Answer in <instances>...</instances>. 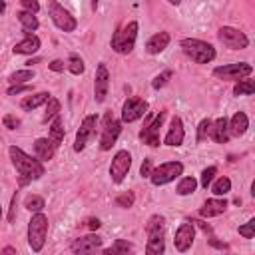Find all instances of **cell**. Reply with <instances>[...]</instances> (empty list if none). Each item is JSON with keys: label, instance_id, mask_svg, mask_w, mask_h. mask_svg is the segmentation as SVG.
I'll list each match as a JSON object with an SVG mask.
<instances>
[{"label": "cell", "instance_id": "cell-21", "mask_svg": "<svg viewBox=\"0 0 255 255\" xmlns=\"http://www.w3.org/2000/svg\"><path fill=\"white\" fill-rule=\"evenodd\" d=\"M247 128H249V120H247V116L243 114V112H237L229 122H227V129H229V133L231 135H243L245 131H247Z\"/></svg>", "mask_w": 255, "mask_h": 255}, {"label": "cell", "instance_id": "cell-43", "mask_svg": "<svg viewBox=\"0 0 255 255\" xmlns=\"http://www.w3.org/2000/svg\"><path fill=\"white\" fill-rule=\"evenodd\" d=\"M4 126H6L8 129H16V128L20 126V120L14 118V116H4Z\"/></svg>", "mask_w": 255, "mask_h": 255}, {"label": "cell", "instance_id": "cell-14", "mask_svg": "<svg viewBox=\"0 0 255 255\" xmlns=\"http://www.w3.org/2000/svg\"><path fill=\"white\" fill-rule=\"evenodd\" d=\"M96 124H98V116H86L78 133H76V143H74V149L76 151H82L86 147V143L90 141V137L94 135L96 131Z\"/></svg>", "mask_w": 255, "mask_h": 255}, {"label": "cell", "instance_id": "cell-29", "mask_svg": "<svg viewBox=\"0 0 255 255\" xmlns=\"http://www.w3.org/2000/svg\"><path fill=\"white\" fill-rule=\"evenodd\" d=\"M32 78H34V70H18V72H14L10 76V84L12 86H22Z\"/></svg>", "mask_w": 255, "mask_h": 255}, {"label": "cell", "instance_id": "cell-48", "mask_svg": "<svg viewBox=\"0 0 255 255\" xmlns=\"http://www.w3.org/2000/svg\"><path fill=\"white\" fill-rule=\"evenodd\" d=\"M0 255H16V249L8 245V247H4V249H2V253H0Z\"/></svg>", "mask_w": 255, "mask_h": 255}, {"label": "cell", "instance_id": "cell-31", "mask_svg": "<svg viewBox=\"0 0 255 255\" xmlns=\"http://www.w3.org/2000/svg\"><path fill=\"white\" fill-rule=\"evenodd\" d=\"M195 187H197V181H195L193 177H183V179L177 183V193H179V195H189V193L195 191Z\"/></svg>", "mask_w": 255, "mask_h": 255}, {"label": "cell", "instance_id": "cell-46", "mask_svg": "<svg viewBox=\"0 0 255 255\" xmlns=\"http://www.w3.org/2000/svg\"><path fill=\"white\" fill-rule=\"evenodd\" d=\"M16 201H18V193L12 197V207H10V215H8V219H10V221H14V219H16Z\"/></svg>", "mask_w": 255, "mask_h": 255}, {"label": "cell", "instance_id": "cell-41", "mask_svg": "<svg viewBox=\"0 0 255 255\" xmlns=\"http://www.w3.org/2000/svg\"><path fill=\"white\" fill-rule=\"evenodd\" d=\"M22 6H24V12H30V14H36L40 10V4L36 0H22Z\"/></svg>", "mask_w": 255, "mask_h": 255}, {"label": "cell", "instance_id": "cell-19", "mask_svg": "<svg viewBox=\"0 0 255 255\" xmlns=\"http://www.w3.org/2000/svg\"><path fill=\"white\" fill-rule=\"evenodd\" d=\"M225 209H227V201L219 199V197H213V199H207L203 203V207L199 209V215L201 217H215V215L223 213Z\"/></svg>", "mask_w": 255, "mask_h": 255}, {"label": "cell", "instance_id": "cell-35", "mask_svg": "<svg viewBox=\"0 0 255 255\" xmlns=\"http://www.w3.org/2000/svg\"><path fill=\"white\" fill-rule=\"evenodd\" d=\"M58 112H60V102H58L56 98H50V100L46 102V114H44V122H48V120L56 118V116H58Z\"/></svg>", "mask_w": 255, "mask_h": 255}, {"label": "cell", "instance_id": "cell-42", "mask_svg": "<svg viewBox=\"0 0 255 255\" xmlns=\"http://www.w3.org/2000/svg\"><path fill=\"white\" fill-rule=\"evenodd\" d=\"M151 171H153L151 159H149V157H145V159H143V163H141V169H139V173H141V177H149V175H151Z\"/></svg>", "mask_w": 255, "mask_h": 255}, {"label": "cell", "instance_id": "cell-8", "mask_svg": "<svg viewBox=\"0 0 255 255\" xmlns=\"http://www.w3.org/2000/svg\"><path fill=\"white\" fill-rule=\"evenodd\" d=\"M217 38H219V42H223V46H227V48H231V50H243V48L249 46L247 36H245L241 30L231 28V26H223V28H219Z\"/></svg>", "mask_w": 255, "mask_h": 255}, {"label": "cell", "instance_id": "cell-45", "mask_svg": "<svg viewBox=\"0 0 255 255\" xmlns=\"http://www.w3.org/2000/svg\"><path fill=\"white\" fill-rule=\"evenodd\" d=\"M48 66H50V70H54V72H62V70H64V62H62V60H54V62H50Z\"/></svg>", "mask_w": 255, "mask_h": 255}, {"label": "cell", "instance_id": "cell-39", "mask_svg": "<svg viewBox=\"0 0 255 255\" xmlns=\"http://www.w3.org/2000/svg\"><path fill=\"white\" fill-rule=\"evenodd\" d=\"M171 78V70H165V72H161L159 76H155L153 78V82H151V86L155 88V90H159V88H163L165 84H167V80Z\"/></svg>", "mask_w": 255, "mask_h": 255}, {"label": "cell", "instance_id": "cell-30", "mask_svg": "<svg viewBox=\"0 0 255 255\" xmlns=\"http://www.w3.org/2000/svg\"><path fill=\"white\" fill-rule=\"evenodd\" d=\"M24 207H26L28 211H32V213H42V209H44V199H42L40 195H28L26 201H24Z\"/></svg>", "mask_w": 255, "mask_h": 255}, {"label": "cell", "instance_id": "cell-23", "mask_svg": "<svg viewBox=\"0 0 255 255\" xmlns=\"http://www.w3.org/2000/svg\"><path fill=\"white\" fill-rule=\"evenodd\" d=\"M167 44H169V34L167 32H159V34H153L147 40L145 50H147V54H159V52H163L167 48Z\"/></svg>", "mask_w": 255, "mask_h": 255}, {"label": "cell", "instance_id": "cell-50", "mask_svg": "<svg viewBox=\"0 0 255 255\" xmlns=\"http://www.w3.org/2000/svg\"><path fill=\"white\" fill-rule=\"evenodd\" d=\"M102 255H112V251H110V249H106V251H104Z\"/></svg>", "mask_w": 255, "mask_h": 255}, {"label": "cell", "instance_id": "cell-32", "mask_svg": "<svg viewBox=\"0 0 255 255\" xmlns=\"http://www.w3.org/2000/svg\"><path fill=\"white\" fill-rule=\"evenodd\" d=\"M253 92H255V86H253L251 80H243V82L235 84V88H233V94L235 96H251Z\"/></svg>", "mask_w": 255, "mask_h": 255}, {"label": "cell", "instance_id": "cell-26", "mask_svg": "<svg viewBox=\"0 0 255 255\" xmlns=\"http://www.w3.org/2000/svg\"><path fill=\"white\" fill-rule=\"evenodd\" d=\"M62 139H64V128H62V118L60 116H56L54 118V122H52V126H50V141L58 147L60 143H62Z\"/></svg>", "mask_w": 255, "mask_h": 255}, {"label": "cell", "instance_id": "cell-7", "mask_svg": "<svg viewBox=\"0 0 255 255\" xmlns=\"http://www.w3.org/2000/svg\"><path fill=\"white\" fill-rule=\"evenodd\" d=\"M48 14H50L52 22H54L60 30H64V32H72V30H76V26H78L76 18H74L62 4H58V2H48Z\"/></svg>", "mask_w": 255, "mask_h": 255}, {"label": "cell", "instance_id": "cell-47", "mask_svg": "<svg viewBox=\"0 0 255 255\" xmlns=\"http://www.w3.org/2000/svg\"><path fill=\"white\" fill-rule=\"evenodd\" d=\"M102 223H100V219H88V227L90 229H98Z\"/></svg>", "mask_w": 255, "mask_h": 255}, {"label": "cell", "instance_id": "cell-24", "mask_svg": "<svg viewBox=\"0 0 255 255\" xmlns=\"http://www.w3.org/2000/svg\"><path fill=\"white\" fill-rule=\"evenodd\" d=\"M38 48H40L38 36L28 34L24 40H20V42L14 46V54H34V52H38Z\"/></svg>", "mask_w": 255, "mask_h": 255}, {"label": "cell", "instance_id": "cell-1", "mask_svg": "<svg viewBox=\"0 0 255 255\" xmlns=\"http://www.w3.org/2000/svg\"><path fill=\"white\" fill-rule=\"evenodd\" d=\"M8 151H10V159H12L14 167H16V171L20 175V185H26L30 181H36V179H40L44 175V165L40 163V159L24 153L16 145H12Z\"/></svg>", "mask_w": 255, "mask_h": 255}, {"label": "cell", "instance_id": "cell-4", "mask_svg": "<svg viewBox=\"0 0 255 255\" xmlns=\"http://www.w3.org/2000/svg\"><path fill=\"white\" fill-rule=\"evenodd\" d=\"M181 48L197 64H209L215 58V48L211 44L203 42V40H197V38H185V40H181Z\"/></svg>", "mask_w": 255, "mask_h": 255}, {"label": "cell", "instance_id": "cell-28", "mask_svg": "<svg viewBox=\"0 0 255 255\" xmlns=\"http://www.w3.org/2000/svg\"><path fill=\"white\" fill-rule=\"evenodd\" d=\"M18 20H20V24H22V28L26 32H34L38 28V18L34 14H30V12H24V10L18 12Z\"/></svg>", "mask_w": 255, "mask_h": 255}, {"label": "cell", "instance_id": "cell-15", "mask_svg": "<svg viewBox=\"0 0 255 255\" xmlns=\"http://www.w3.org/2000/svg\"><path fill=\"white\" fill-rule=\"evenodd\" d=\"M102 247V237L100 235H86V237H80L72 243V251L74 255H94L98 249Z\"/></svg>", "mask_w": 255, "mask_h": 255}, {"label": "cell", "instance_id": "cell-13", "mask_svg": "<svg viewBox=\"0 0 255 255\" xmlns=\"http://www.w3.org/2000/svg\"><path fill=\"white\" fill-rule=\"evenodd\" d=\"M145 112H147V102H143L139 98H129V100H126V104L122 108V122L131 124V122L143 118Z\"/></svg>", "mask_w": 255, "mask_h": 255}, {"label": "cell", "instance_id": "cell-10", "mask_svg": "<svg viewBox=\"0 0 255 255\" xmlns=\"http://www.w3.org/2000/svg\"><path fill=\"white\" fill-rule=\"evenodd\" d=\"M120 131H122V124H120L118 120H114L112 114L108 112V114L104 116V129H102V137H100V147H102L104 151L110 149V147L116 143Z\"/></svg>", "mask_w": 255, "mask_h": 255}, {"label": "cell", "instance_id": "cell-18", "mask_svg": "<svg viewBox=\"0 0 255 255\" xmlns=\"http://www.w3.org/2000/svg\"><path fill=\"white\" fill-rule=\"evenodd\" d=\"M183 135H185V131H183V124H181V120L175 116V118H171V124H169V129H167V133H165V145H181V141H183Z\"/></svg>", "mask_w": 255, "mask_h": 255}, {"label": "cell", "instance_id": "cell-37", "mask_svg": "<svg viewBox=\"0 0 255 255\" xmlns=\"http://www.w3.org/2000/svg\"><path fill=\"white\" fill-rule=\"evenodd\" d=\"M133 201H135V197H133L131 191H126V193H122V195L116 197V205L118 207H131Z\"/></svg>", "mask_w": 255, "mask_h": 255}, {"label": "cell", "instance_id": "cell-20", "mask_svg": "<svg viewBox=\"0 0 255 255\" xmlns=\"http://www.w3.org/2000/svg\"><path fill=\"white\" fill-rule=\"evenodd\" d=\"M34 151H36V157H38L40 161H48V159L54 157L56 145H54L50 139H46V137H38V139L34 141Z\"/></svg>", "mask_w": 255, "mask_h": 255}, {"label": "cell", "instance_id": "cell-27", "mask_svg": "<svg viewBox=\"0 0 255 255\" xmlns=\"http://www.w3.org/2000/svg\"><path fill=\"white\" fill-rule=\"evenodd\" d=\"M112 255H133V245L126 239H116L114 245L110 247Z\"/></svg>", "mask_w": 255, "mask_h": 255}, {"label": "cell", "instance_id": "cell-5", "mask_svg": "<svg viewBox=\"0 0 255 255\" xmlns=\"http://www.w3.org/2000/svg\"><path fill=\"white\" fill-rule=\"evenodd\" d=\"M135 38H137V22H128L122 30H118L112 38V48L118 54H129L135 46Z\"/></svg>", "mask_w": 255, "mask_h": 255}, {"label": "cell", "instance_id": "cell-3", "mask_svg": "<svg viewBox=\"0 0 255 255\" xmlns=\"http://www.w3.org/2000/svg\"><path fill=\"white\" fill-rule=\"evenodd\" d=\"M48 235V217L44 213H34L28 223V245L34 253L42 251Z\"/></svg>", "mask_w": 255, "mask_h": 255}, {"label": "cell", "instance_id": "cell-40", "mask_svg": "<svg viewBox=\"0 0 255 255\" xmlns=\"http://www.w3.org/2000/svg\"><path fill=\"white\" fill-rule=\"evenodd\" d=\"M253 229H255V219H249L245 225L239 227V235H243L245 239H251L253 237Z\"/></svg>", "mask_w": 255, "mask_h": 255}, {"label": "cell", "instance_id": "cell-44", "mask_svg": "<svg viewBox=\"0 0 255 255\" xmlns=\"http://www.w3.org/2000/svg\"><path fill=\"white\" fill-rule=\"evenodd\" d=\"M22 92H30V86H12L8 90V96H14V94H22Z\"/></svg>", "mask_w": 255, "mask_h": 255}, {"label": "cell", "instance_id": "cell-16", "mask_svg": "<svg viewBox=\"0 0 255 255\" xmlns=\"http://www.w3.org/2000/svg\"><path fill=\"white\" fill-rule=\"evenodd\" d=\"M193 239H195L193 223H181V225L177 227V231H175V239H173L175 249L181 251V253H185V251L193 245Z\"/></svg>", "mask_w": 255, "mask_h": 255}, {"label": "cell", "instance_id": "cell-33", "mask_svg": "<svg viewBox=\"0 0 255 255\" xmlns=\"http://www.w3.org/2000/svg\"><path fill=\"white\" fill-rule=\"evenodd\" d=\"M229 189H231V179H229V177H219V179L211 185V191H213L215 195H225Z\"/></svg>", "mask_w": 255, "mask_h": 255}, {"label": "cell", "instance_id": "cell-2", "mask_svg": "<svg viewBox=\"0 0 255 255\" xmlns=\"http://www.w3.org/2000/svg\"><path fill=\"white\" fill-rule=\"evenodd\" d=\"M147 245L145 255H163L165 251V239H163V217L153 215L147 223Z\"/></svg>", "mask_w": 255, "mask_h": 255}, {"label": "cell", "instance_id": "cell-34", "mask_svg": "<svg viewBox=\"0 0 255 255\" xmlns=\"http://www.w3.org/2000/svg\"><path fill=\"white\" fill-rule=\"evenodd\" d=\"M68 68H70V72H72V74L80 76V74L84 72V60H82L78 54H70V60H68Z\"/></svg>", "mask_w": 255, "mask_h": 255}, {"label": "cell", "instance_id": "cell-9", "mask_svg": "<svg viewBox=\"0 0 255 255\" xmlns=\"http://www.w3.org/2000/svg\"><path fill=\"white\" fill-rule=\"evenodd\" d=\"M163 120H165V112H159L153 120H151V118H147L145 128L139 131V139H141L143 143L151 145V147L159 145V128H161Z\"/></svg>", "mask_w": 255, "mask_h": 255}, {"label": "cell", "instance_id": "cell-36", "mask_svg": "<svg viewBox=\"0 0 255 255\" xmlns=\"http://www.w3.org/2000/svg\"><path fill=\"white\" fill-rule=\"evenodd\" d=\"M215 173H217V169L211 165V167H205L203 171H201V187H209L211 183H213V177H215Z\"/></svg>", "mask_w": 255, "mask_h": 255}, {"label": "cell", "instance_id": "cell-6", "mask_svg": "<svg viewBox=\"0 0 255 255\" xmlns=\"http://www.w3.org/2000/svg\"><path fill=\"white\" fill-rule=\"evenodd\" d=\"M181 173H183V163H179V161H165V163L157 165L151 171L149 179H151L153 185H165V183L173 181L175 177H179Z\"/></svg>", "mask_w": 255, "mask_h": 255}, {"label": "cell", "instance_id": "cell-11", "mask_svg": "<svg viewBox=\"0 0 255 255\" xmlns=\"http://www.w3.org/2000/svg\"><path fill=\"white\" fill-rule=\"evenodd\" d=\"M129 167H131V155H129V151L120 149V151L114 155L112 165H110V175H112V181L120 183V181H122V179L128 175Z\"/></svg>", "mask_w": 255, "mask_h": 255}, {"label": "cell", "instance_id": "cell-38", "mask_svg": "<svg viewBox=\"0 0 255 255\" xmlns=\"http://www.w3.org/2000/svg\"><path fill=\"white\" fill-rule=\"evenodd\" d=\"M209 128H211V120H201L199 122V128H197V141H203L207 135H209Z\"/></svg>", "mask_w": 255, "mask_h": 255}, {"label": "cell", "instance_id": "cell-49", "mask_svg": "<svg viewBox=\"0 0 255 255\" xmlns=\"http://www.w3.org/2000/svg\"><path fill=\"white\" fill-rule=\"evenodd\" d=\"M4 10H6V4H4V2H0V14H2Z\"/></svg>", "mask_w": 255, "mask_h": 255}, {"label": "cell", "instance_id": "cell-17", "mask_svg": "<svg viewBox=\"0 0 255 255\" xmlns=\"http://www.w3.org/2000/svg\"><path fill=\"white\" fill-rule=\"evenodd\" d=\"M108 86H110V72L104 64L98 66L96 70V80H94V96H96V102H104L106 96H108Z\"/></svg>", "mask_w": 255, "mask_h": 255}, {"label": "cell", "instance_id": "cell-25", "mask_svg": "<svg viewBox=\"0 0 255 255\" xmlns=\"http://www.w3.org/2000/svg\"><path fill=\"white\" fill-rule=\"evenodd\" d=\"M50 100V94L48 92H38V94H34V96H28V98H24L22 100V110H28V112H32V110H36L38 106H42V104H46Z\"/></svg>", "mask_w": 255, "mask_h": 255}, {"label": "cell", "instance_id": "cell-12", "mask_svg": "<svg viewBox=\"0 0 255 255\" xmlns=\"http://www.w3.org/2000/svg\"><path fill=\"white\" fill-rule=\"evenodd\" d=\"M251 72H253V68H251V64H247V62L227 64V66H219V68L213 70V74H215L217 78H223V80H239V82H241V78L249 76Z\"/></svg>", "mask_w": 255, "mask_h": 255}, {"label": "cell", "instance_id": "cell-22", "mask_svg": "<svg viewBox=\"0 0 255 255\" xmlns=\"http://www.w3.org/2000/svg\"><path fill=\"white\" fill-rule=\"evenodd\" d=\"M209 135L217 141V143H227L229 139V129H227V120L225 118H219L215 122H211V128H209Z\"/></svg>", "mask_w": 255, "mask_h": 255}]
</instances>
